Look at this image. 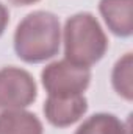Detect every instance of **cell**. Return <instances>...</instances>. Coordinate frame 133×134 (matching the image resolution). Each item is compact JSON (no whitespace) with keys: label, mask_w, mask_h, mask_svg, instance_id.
<instances>
[{"label":"cell","mask_w":133,"mask_h":134,"mask_svg":"<svg viewBox=\"0 0 133 134\" xmlns=\"http://www.w3.org/2000/svg\"><path fill=\"white\" fill-rule=\"evenodd\" d=\"M17 55L28 63L52 58L60 48V22L52 13L36 11L28 14L14 34Z\"/></svg>","instance_id":"6da1fadb"},{"label":"cell","mask_w":133,"mask_h":134,"mask_svg":"<svg viewBox=\"0 0 133 134\" xmlns=\"http://www.w3.org/2000/svg\"><path fill=\"white\" fill-rule=\"evenodd\" d=\"M6 24H8V11H6V8L0 3V34L3 33Z\"/></svg>","instance_id":"30bf717a"},{"label":"cell","mask_w":133,"mask_h":134,"mask_svg":"<svg viewBox=\"0 0 133 134\" xmlns=\"http://www.w3.org/2000/svg\"><path fill=\"white\" fill-rule=\"evenodd\" d=\"M75 134H125V128L114 115L97 114L89 117Z\"/></svg>","instance_id":"ba28073f"},{"label":"cell","mask_w":133,"mask_h":134,"mask_svg":"<svg viewBox=\"0 0 133 134\" xmlns=\"http://www.w3.org/2000/svg\"><path fill=\"white\" fill-rule=\"evenodd\" d=\"M64 47L67 61L88 67L99 61L106 50V37L99 22L88 13L75 14L66 22Z\"/></svg>","instance_id":"7a4b0ae2"},{"label":"cell","mask_w":133,"mask_h":134,"mask_svg":"<svg viewBox=\"0 0 133 134\" xmlns=\"http://www.w3.org/2000/svg\"><path fill=\"white\" fill-rule=\"evenodd\" d=\"M0 134H42V125L30 112L9 109L0 114Z\"/></svg>","instance_id":"52a82bcc"},{"label":"cell","mask_w":133,"mask_h":134,"mask_svg":"<svg viewBox=\"0 0 133 134\" xmlns=\"http://www.w3.org/2000/svg\"><path fill=\"white\" fill-rule=\"evenodd\" d=\"M36 98V84L22 69L6 67L0 70V106L19 109Z\"/></svg>","instance_id":"277c9868"},{"label":"cell","mask_w":133,"mask_h":134,"mask_svg":"<svg viewBox=\"0 0 133 134\" xmlns=\"http://www.w3.org/2000/svg\"><path fill=\"white\" fill-rule=\"evenodd\" d=\"M113 84L119 95L127 100H132V55L127 53L122 59L117 61L113 72Z\"/></svg>","instance_id":"9c48e42d"},{"label":"cell","mask_w":133,"mask_h":134,"mask_svg":"<svg viewBox=\"0 0 133 134\" xmlns=\"http://www.w3.org/2000/svg\"><path fill=\"white\" fill-rule=\"evenodd\" d=\"M8 2H11L13 5H30V3L38 2V0H8Z\"/></svg>","instance_id":"8fae6325"},{"label":"cell","mask_w":133,"mask_h":134,"mask_svg":"<svg viewBox=\"0 0 133 134\" xmlns=\"http://www.w3.org/2000/svg\"><path fill=\"white\" fill-rule=\"evenodd\" d=\"M88 67L77 66L70 61H57L42 70V84L50 95L69 97L80 95L89 84Z\"/></svg>","instance_id":"3957f363"},{"label":"cell","mask_w":133,"mask_h":134,"mask_svg":"<svg viewBox=\"0 0 133 134\" xmlns=\"http://www.w3.org/2000/svg\"><path fill=\"white\" fill-rule=\"evenodd\" d=\"M133 0H102L100 13L113 33L130 36L133 30L132 17Z\"/></svg>","instance_id":"8992f818"},{"label":"cell","mask_w":133,"mask_h":134,"mask_svg":"<svg viewBox=\"0 0 133 134\" xmlns=\"http://www.w3.org/2000/svg\"><path fill=\"white\" fill-rule=\"evenodd\" d=\"M86 111V100L80 95H69V97H55L49 95L44 104L45 117L55 126H67L77 122Z\"/></svg>","instance_id":"5b68a950"}]
</instances>
